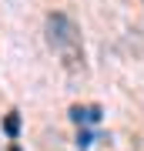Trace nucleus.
I'll return each instance as SVG.
<instances>
[{
	"label": "nucleus",
	"instance_id": "nucleus-2",
	"mask_svg": "<svg viewBox=\"0 0 144 151\" xmlns=\"http://www.w3.org/2000/svg\"><path fill=\"white\" fill-rule=\"evenodd\" d=\"M70 118H74L77 124H94V121H101V108H97V104H87V108H70Z\"/></svg>",
	"mask_w": 144,
	"mask_h": 151
},
{
	"label": "nucleus",
	"instance_id": "nucleus-5",
	"mask_svg": "<svg viewBox=\"0 0 144 151\" xmlns=\"http://www.w3.org/2000/svg\"><path fill=\"white\" fill-rule=\"evenodd\" d=\"M10 151H20V148H17V145H14V148H10Z\"/></svg>",
	"mask_w": 144,
	"mask_h": 151
},
{
	"label": "nucleus",
	"instance_id": "nucleus-1",
	"mask_svg": "<svg viewBox=\"0 0 144 151\" xmlns=\"http://www.w3.org/2000/svg\"><path fill=\"white\" fill-rule=\"evenodd\" d=\"M47 44L54 47V54L64 60L67 70L84 67V44H80V30L67 14H50L47 17Z\"/></svg>",
	"mask_w": 144,
	"mask_h": 151
},
{
	"label": "nucleus",
	"instance_id": "nucleus-4",
	"mask_svg": "<svg viewBox=\"0 0 144 151\" xmlns=\"http://www.w3.org/2000/svg\"><path fill=\"white\" fill-rule=\"evenodd\" d=\"M91 141H94V138H91V134H87V131H84V134L77 138V145H80V148H87V145H91Z\"/></svg>",
	"mask_w": 144,
	"mask_h": 151
},
{
	"label": "nucleus",
	"instance_id": "nucleus-3",
	"mask_svg": "<svg viewBox=\"0 0 144 151\" xmlns=\"http://www.w3.org/2000/svg\"><path fill=\"white\" fill-rule=\"evenodd\" d=\"M4 128H7V134H10V138H17V131H20V118H17V114H10Z\"/></svg>",
	"mask_w": 144,
	"mask_h": 151
}]
</instances>
